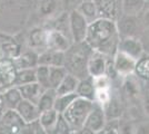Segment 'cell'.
Returning <instances> with one entry per match:
<instances>
[{
    "mask_svg": "<svg viewBox=\"0 0 149 134\" xmlns=\"http://www.w3.org/2000/svg\"><path fill=\"white\" fill-rule=\"evenodd\" d=\"M67 74H68V72L63 66H49L50 88L56 89Z\"/></svg>",
    "mask_w": 149,
    "mask_h": 134,
    "instance_id": "cb8c5ba5",
    "label": "cell"
},
{
    "mask_svg": "<svg viewBox=\"0 0 149 134\" xmlns=\"http://www.w3.org/2000/svg\"><path fill=\"white\" fill-rule=\"evenodd\" d=\"M69 134H95L93 132H91L90 130H88L87 128H81V130H71L70 132H69Z\"/></svg>",
    "mask_w": 149,
    "mask_h": 134,
    "instance_id": "d590c367",
    "label": "cell"
},
{
    "mask_svg": "<svg viewBox=\"0 0 149 134\" xmlns=\"http://www.w3.org/2000/svg\"><path fill=\"white\" fill-rule=\"evenodd\" d=\"M98 17L116 20L121 15V0H95Z\"/></svg>",
    "mask_w": 149,
    "mask_h": 134,
    "instance_id": "8992f818",
    "label": "cell"
},
{
    "mask_svg": "<svg viewBox=\"0 0 149 134\" xmlns=\"http://www.w3.org/2000/svg\"><path fill=\"white\" fill-rule=\"evenodd\" d=\"M33 82H36V68H24V69L17 70L13 85L20 86V85L33 83Z\"/></svg>",
    "mask_w": 149,
    "mask_h": 134,
    "instance_id": "d4e9b609",
    "label": "cell"
},
{
    "mask_svg": "<svg viewBox=\"0 0 149 134\" xmlns=\"http://www.w3.org/2000/svg\"><path fill=\"white\" fill-rule=\"evenodd\" d=\"M91 51L93 49L85 41L70 45V47L65 51L63 64V67L67 69L68 74L77 77L79 81L89 76L87 70V62Z\"/></svg>",
    "mask_w": 149,
    "mask_h": 134,
    "instance_id": "7a4b0ae2",
    "label": "cell"
},
{
    "mask_svg": "<svg viewBox=\"0 0 149 134\" xmlns=\"http://www.w3.org/2000/svg\"><path fill=\"white\" fill-rule=\"evenodd\" d=\"M117 51L127 54L135 60L139 59L143 55V45L140 43V40H138L135 37H121L119 39Z\"/></svg>",
    "mask_w": 149,
    "mask_h": 134,
    "instance_id": "30bf717a",
    "label": "cell"
},
{
    "mask_svg": "<svg viewBox=\"0 0 149 134\" xmlns=\"http://www.w3.org/2000/svg\"><path fill=\"white\" fill-rule=\"evenodd\" d=\"M119 34L116 21L106 18H96L88 24L85 43L95 51L111 57L118 49Z\"/></svg>",
    "mask_w": 149,
    "mask_h": 134,
    "instance_id": "6da1fadb",
    "label": "cell"
},
{
    "mask_svg": "<svg viewBox=\"0 0 149 134\" xmlns=\"http://www.w3.org/2000/svg\"><path fill=\"white\" fill-rule=\"evenodd\" d=\"M17 75V68L13 63V59L1 58L0 59V83L5 87H9L15 84Z\"/></svg>",
    "mask_w": 149,
    "mask_h": 134,
    "instance_id": "8fae6325",
    "label": "cell"
},
{
    "mask_svg": "<svg viewBox=\"0 0 149 134\" xmlns=\"http://www.w3.org/2000/svg\"><path fill=\"white\" fill-rule=\"evenodd\" d=\"M21 100H22V97H21L20 91L17 86L7 89L5 94H3V103H6L7 106H9L13 109H16V106L18 105V103Z\"/></svg>",
    "mask_w": 149,
    "mask_h": 134,
    "instance_id": "4316f807",
    "label": "cell"
},
{
    "mask_svg": "<svg viewBox=\"0 0 149 134\" xmlns=\"http://www.w3.org/2000/svg\"><path fill=\"white\" fill-rule=\"evenodd\" d=\"M60 1H61V4L65 7V9L70 11V10H72V9L79 6V4L82 0H60Z\"/></svg>",
    "mask_w": 149,
    "mask_h": 134,
    "instance_id": "e575fe53",
    "label": "cell"
},
{
    "mask_svg": "<svg viewBox=\"0 0 149 134\" xmlns=\"http://www.w3.org/2000/svg\"><path fill=\"white\" fill-rule=\"evenodd\" d=\"M79 79L77 77L72 76L71 74H67L65 78L62 79L60 85L56 88L57 95H63V94H70L76 93V88L78 85Z\"/></svg>",
    "mask_w": 149,
    "mask_h": 134,
    "instance_id": "603a6c76",
    "label": "cell"
},
{
    "mask_svg": "<svg viewBox=\"0 0 149 134\" xmlns=\"http://www.w3.org/2000/svg\"><path fill=\"white\" fill-rule=\"evenodd\" d=\"M106 116L102 106L98 103L93 102V109L88 114L86 121L84 123V128H87L93 133H99L102 130H105L106 125Z\"/></svg>",
    "mask_w": 149,
    "mask_h": 134,
    "instance_id": "5b68a950",
    "label": "cell"
},
{
    "mask_svg": "<svg viewBox=\"0 0 149 134\" xmlns=\"http://www.w3.org/2000/svg\"><path fill=\"white\" fill-rule=\"evenodd\" d=\"M77 9L82 13V16L87 19L88 22H91L93 20L98 18V13H97V6L95 0H82Z\"/></svg>",
    "mask_w": 149,
    "mask_h": 134,
    "instance_id": "7402d4cb",
    "label": "cell"
},
{
    "mask_svg": "<svg viewBox=\"0 0 149 134\" xmlns=\"http://www.w3.org/2000/svg\"><path fill=\"white\" fill-rule=\"evenodd\" d=\"M57 119H58V113L56 109H50L47 111L41 112L39 115L38 121L40 123V126L47 134H54L55 128H56Z\"/></svg>",
    "mask_w": 149,
    "mask_h": 134,
    "instance_id": "2e32d148",
    "label": "cell"
},
{
    "mask_svg": "<svg viewBox=\"0 0 149 134\" xmlns=\"http://www.w3.org/2000/svg\"><path fill=\"white\" fill-rule=\"evenodd\" d=\"M137 134H148V124H143L137 130Z\"/></svg>",
    "mask_w": 149,
    "mask_h": 134,
    "instance_id": "8d00e7d4",
    "label": "cell"
},
{
    "mask_svg": "<svg viewBox=\"0 0 149 134\" xmlns=\"http://www.w3.org/2000/svg\"><path fill=\"white\" fill-rule=\"evenodd\" d=\"M3 123L7 126L10 128H15V126H21L24 125L25 122L22 121V119L19 116V114L17 113L16 109H10L6 114L3 115Z\"/></svg>",
    "mask_w": 149,
    "mask_h": 134,
    "instance_id": "4dcf8cb0",
    "label": "cell"
},
{
    "mask_svg": "<svg viewBox=\"0 0 149 134\" xmlns=\"http://www.w3.org/2000/svg\"><path fill=\"white\" fill-rule=\"evenodd\" d=\"M15 109L17 111L19 116L22 119V121L28 124L38 121L39 115H40V111L38 109L37 105L24 98L18 103V105L16 106Z\"/></svg>",
    "mask_w": 149,
    "mask_h": 134,
    "instance_id": "7c38bea8",
    "label": "cell"
},
{
    "mask_svg": "<svg viewBox=\"0 0 149 134\" xmlns=\"http://www.w3.org/2000/svg\"><path fill=\"white\" fill-rule=\"evenodd\" d=\"M69 32L74 43H82L87 34L88 22L87 19L82 16V13L74 8L68 13Z\"/></svg>",
    "mask_w": 149,
    "mask_h": 134,
    "instance_id": "277c9868",
    "label": "cell"
},
{
    "mask_svg": "<svg viewBox=\"0 0 149 134\" xmlns=\"http://www.w3.org/2000/svg\"><path fill=\"white\" fill-rule=\"evenodd\" d=\"M119 37H134L137 30V16H127L120 15L116 20Z\"/></svg>",
    "mask_w": 149,
    "mask_h": 134,
    "instance_id": "4fadbf2b",
    "label": "cell"
},
{
    "mask_svg": "<svg viewBox=\"0 0 149 134\" xmlns=\"http://www.w3.org/2000/svg\"><path fill=\"white\" fill-rule=\"evenodd\" d=\"M104 112H105V116L107 121L110 120H117L120 117V115L123 113V105H121V101L118 96L112 95L110 96L109 101L106 103V105L102 107Z\"/></svg>",
    "mask_w": 149,
    "mask_h": 134,
    "instance_id": "e0dca14e",
    "label": "cell"
},
{
    "mask_svg": "<svg viewBox=\"0 0 149 134\" xmlns=\"http://www.w3.org/2000/svg\"><path fill=\"white\" fill-rule=\"evenodd\" d=\"M134 72L136 73L137 76L148 79L149 76V58L146 55H143L139 59L136 60V65H135V69Z\"/></svg>",
    "mask_w": 149,
    "mask_h": 134,
    "instance_id": "f546056e",
    "label": "cell"
},
{
    "mask_svg": "<svg viewBox=\"0 0 149 134\" xmlns=\"http://www.w3.org/2000/svg\"><path fill=\"white\" fill-rule=\"evenodd\" d=\"M107 58H108L107 56H105L104 54H101L99 51H91L87 62L88 75L93 78L105 75L107 62H108Z\"/></svg>",
    "mask_w": 149,
    "mask_h": 134,
    "instance_id": "ba28073f",
    "label": "cell"
},
{
    "mask_svg": "<svg viewBox=\"0 0 149 134\" xmlns=\"http://www.w3.org/2000/svg\"><path fill=\"white\" fill-rule=\"evenodd\" d=\"M36 82L42 88H50L49 85V66L46 65H37L36 68Z\"/></svg>",
    "mask_w": 149,
    "mask_h": 134,
    "instance_id": "83f0119b",
    "label": "cell"
},
{
    "mask_svg": "<svg viewBox=\"0 0 149 134\" xmlns=\"http://www.w3.org/2000/svg\"><path fill=\"white\" fill-rule=\"evenodd\" d=\"M93 101L78 96L70 103V105L62 112L61 115L70 125L71 130H78L84 126V123L93 109Z\"/></svg>",
    "mask_w": 149,
    "mask_h": 134,
    "instance_id": "3957f363",
    "label": "cell"
},
{
    "mask_svg": "<svg viewBox=\"0 0 149 134\" xmlns=\"http://www.w3.org/2000/svg\"><path fill=\"white\" fill-rule=\"evenodd\" d=\"M29 44L32 48H39V47H46V30L36 28L30 32L29 37Z\"/></svg>",
    "mask_w": 149,
    "mask_h": 134,
    "instance_id": "f1b7e54d",
    "label": "cell"
},
{
    "mask_svg": "<svg viewBox=\"0 0 149 134\" xmlns=\"http://www.w3.org/2000/svg\"><path fill=\"white\" fill-rule=\"evenodd\" d=\"M146 0H121V15L138 16L146 7Z\"/></svg>",
    "mask_w": 149,
    "mask_h": 134,
    "instance_id": "ffe728a7",
    "label": "cell"
},
{
    "mask_svg": "<svg viewBox=\"0 0 149 134\" xmlns=\"http://www.w3.org/2000/svg\"><path fill=\"white\" fill-rule=\"evenodd\" d=\"M17 87L20 91L21 97L24 100H27V101L33 103L36 105H37L40 96H41V94L44 93L45 91V88H42L37 82L25 84V85H20V86H17Z\"/></svg>",
    "mask_w": 149,
    "mask_h": 134,
    "instance_id": "9a60e30c",
    "label": "cell"
},
{
    "mask_svg": "<svg viewBox=\"0 0 149 134\" xmlns=\"http://www.w3.org/2000/svg\"><path fill=\"white\" fill-rule=\"evenodd\" d=\"M63 64H65V51L47 49L42 54L38 55V65L63 66Z\"/></svg>",
    "mask_w": 149,
    "mask_h": 134,
    "instance_id": "5bb4252c",
    "label": "cell"
},
{
    "mask_svg": "<svg viewBox=\"0 0 149 134\" xmlns=\"http://www.w3.org/2000/svg\"><path fill=\"white\" fill-rule=\"evenodd\" d=\"M57 1L58 0H41L39 10L42 16H49L52 13H55L57 9Z\"/></svg>",
    "mask_w": 149,
    "mask_h": 134,
    "instance_id": "d6a6232c",
    "label": "cell"
},
{
    "mask_svg": "<svg viewBox=\"0 0 149 134\" xmlns=\"http://www.w3.org/2000/svg\"><path fill=\"white\" fill-rule=\"evenodd\" d=\"M70 40L66 36V34L56 30L50 29L46 30V48L52 49V51H66L70 47Z\"/></svg>",
    "mask_w": 149,
    "mask_h": 134,
    "instance_id": "52a82bcc",
    "label": "cell"
},
{
    "mask_svg": "<svg viewBox=\"0 0 149 134\" xmlns=\"http://www.w3.org/2000/svg\"><path fill=\"white\" fill-rule=\"evenodd\" d=\"M56 89L54 88H47L44 91V93L41 94L39 101L37 103L38 109L41 112L44 111H47V109H54V103H55V100H56Z\"/></svg>",
    "mask_w": 149,
    "mask_h": 134,
    "instance_id": "44dd1931",
    "label": "cell"
},
{
    "mask_svg": "<svg viewBox=\"0 0 149 134\" xmlns=\"http://www.w3.org/2000/svg\"><path fill=\"white\" fill-rule=\"evenodd\" d=\"M13 63L16 65L17 70L24 68H33L38 65V54L33 51L20 54L18 57L13 59Z\"/></svg>",
    "mask_w": 149,
    "mask_h": 134,
    "instance_id": "ac0fdd59",
    "label": "cell"
},
{
    "mask_svg": "<svg viewBox=\"0 0 149 134\" xmlns=\"http://www.w3.org/2000/svg\"><path fill=\"white\" fill-rule=\"evenodd\" d=\"M112 57H113L112 64L118 75L128 76L134 73L135 65H136V60L134 58H131L130 56H128L127 54L120 51H116Z\"/></svg>",
    "mask_w": 149,
    "mask_h": 134,
    "instance_id": "9c48e42d",
    "label": "cell"
},
{
    "mask_svg": "<svg viewBox=\"0 0 149 134\" xmlns=\"http://www.w3.org/2000/svg\"><path fill=\"white\" fill-rule=\"evenodd\" d=\"M70 131H71V128L67 123V121L63 119V116L61 114H58L56 128H55V133L54 134H69Z\"/></svg>",
    "mask_w": 149,
    "mask_h": 134,
    "instance_id": "836d02e7",
    "label": "cell"
},
{
    "mask_svg": "<svg viewBox=\"0 0 149 134\" xmlns=\"http://www.w3.org/2000/svg\"><path fill=\"white\" fill-rule=\"evenodd\" d=\"M76 94L79 97H84L90 101H95V85L93 82V77L88 76L78 82Z\"/></svg>",
    "mask_w": 149,
    "mask_h": 134,
    "instance_id": "d6986e66",
    "label": "cell"
},
{
    "mask_svg": "<svg viewBox=\"0 0 149 134\" xmlns=\"http://www.w3.org/2000/svg\"><path fill=\"white\" fill-rule=\"evenodd\" d=\"M78 95L76 93H70V94H63V95H57L55 103H54V109H56L58 114H61L65 109L70 105V103L77 98Z\"/></svg>",
    "mask_w": 149,
    "mask_h": 134,
    "instance_id": "484cf974",
    "label": "cell"
},
{
    "mask_svg": "<svg viewBox=\"0 0 149 134\" xmlns=\"http://www.w3.org/2000/svg\"><path fill=\"white\" fill-rule=\"evenodd\" d=\"M0 51H2V54L7 58L15 59V58H17L20 55V47L17 44L13 43V41H9V43H5V44L1 45Z\"/></svg>",
    "mask_w": 149,
    "mask_h": 134,
    "instance_id": "1f68e13d",
    "label": "cell"
}]
</instances>
